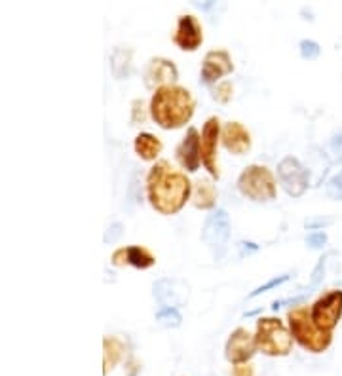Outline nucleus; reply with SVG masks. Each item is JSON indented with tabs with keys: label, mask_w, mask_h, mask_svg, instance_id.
Returning a JSON list of instances; mask_svg holds the SVG:
<instances>
[{
	"label": "nucleus",
	"mask_w": 342,
	"mask_h": 376,
	"mask_svg": "<svg viewBox=\"0 0 342 376\" xmlns=\"http://www.w3.org/2000/svg\"><path fill=\"white\" fill-rule=\"evenodd\" d=\"M308 293H310V291H305V293H300L299 296H293V299H283V301H274L272 302V310L274 312H278V310H280V308H283V306H295V304H300V302L305 301L306 296H308Z\"/></svg>",
	"instance_id": "obj_30"
},
{
	"label": "nucleus",
	"mask_w": 342,
	"mask_h": 376,
	"mask_svg": "<svg viewBox=\"0 0 342 376\" xmlns=\"http://www.w3.org/2000/svg\"><path fill=\"white\" fill-rule=\"evenodd\" d=\"M329 163H341L342 162V130L336 132L333 137L329 139V143L325 144V154Z\"/></svg>",
	"instance_id": "obj_22"
},
{
	"label": "nucleus",
	"mask_w": 342,
	"mask_h": 376,
	"mask_svg": "<svg viewBox=\"0 0 342 376\" xmlns=\"http://www.w3.org/2000/svg\"><path fill=\"white\" fill-rule=\"evenodd\" d=\"M131 67V50H124V48H116L111 56V70L114 78L124 80L126 76L130 75Z\"/></svg>",
	"instance_id": "obj_20"
},
{
	"label": "nucleus",
	"mask_w": 342,
	"mask_h": 376,
	"mask_svg": "<svg viewBox=\"0 0 342 376\" xmlns=\"http://www.w3.org/2000/svg\"><path fill=\"white\" fill-rule=\"evenodd\" d=\"M177 160L187 171L194 173L198 171L200 163H202V137L198 135V130L196 127H190L183 139V143L177 146Z\"/></svg>",
	"instance_id": "obj_13"
},
{
	"label": "nucleus",
	"mask_w": 342,
	"mask_h": 376,
	"mask_svg": "<svg viewBox=\"0 0 342 376\" xmlns=\"http://www.w3.org/2000/svg\"><path fill=\"white\" fill-rule=\"evenodd\" d=\"M147 118V114H145V108H143V101H133V116H131V122H143V120Z\"/></svg>",
	"instance_id": "obj_32"
},
{
	"label": "nucleus",
	"mask_w": 342,
	"mask_h": 376,
	"mask_svg": "<svg viewBox=\"0 0 342 376\" xmlns=\"http://www.w3.org/2000/svg\"><path fill=\"white\" fill-rule=\"evenodd\" d=\"M156 263V258L150 255L149 251L139 245H131V247H122V249L114 251L112 255V264L114 266H124V264H131L139 270L150 268Z\"/></svg>",
	"instance_id": "obj_17"
},
{
	"label": "nucleus",
	"mask_w": 342,
	"mask_h": 376,
	"mask_svg": "<svg viewBox=\"0 0 342 376\" xmlns=\"http://www.w3.org/2000/svg\"><path fill=\"white\" fill-rule=\"evenodd\" d=\"M327 225H333V219H325V217H317V219H310L306 220V226L308 228H322V226H327Z\"/></svg>",
	"instance_id": "obj_33"
},
{
	"label": "nucleus",
	"mask_w": 342,
	"mask_h": 376,
	"mask_svg": "<svg viewBox=\"0 0 342 376\" xmlns=\"http://www.w3.org/2000/svg\"><path fill=\"white\" fill-rule=\"evenodd\" d=\"M156 321L164 327H179L183 318L177 308H169V306H160V310L156 312Z\"/></svg>",
	"instance_id": "obj_23"
},
{
	"label": "nucleus",
	"mask_w": 342,
	"mask_h": 376,
	"mask_svg": "<svg viewBox=\"0 0 342 376\" xmlns=\"http://www.w3.org/2000/svg\"><path fill=\"white\" fill-rule=\"evenodd\" d=\"M287 320H289V329H291L293 339L297 340L300 348H305L306 351L322 353L333 342L331 332L317 329L316 323L312 321L310 312L305 306L293 308L291 312L287 313Z\"/></svg>",
	"instance_id": "obj_3"
},
{
	"label": "nucleus",
	"mask_w": 342,
	"mask_h": 376,
	"mask_svg": "<svg viewBox=\"0 0 342 376\" xmlns=\"http://www.w3.org/2000/svg\"><path fill=\"white\" fill-rule=\"evenodd\" d=\"M219 135H221V125H219L217 116H213L205 122L204 130H202V163L213 179L221 177L217 168Z\"/></svg>",
	"instance_id": "obj_9"
},
{
	"label": "nucleus",
	"mask_w": 342,
	"mask_h": 376,
	"mask_svg": "<svg viewBox=\"0 0 342 376\" xmlns=\"http://www.w3.org/2000/svg\"><path fill=\"white\" fill-rule=\"evenodd\" d=\"M232 375L234 376H253V367H249V365H245V363L236 365V367H234V370H232Z\"/></svg>",
	"instance_id": "obj_34"
},
{
	"label": "nucleus",
	"mask_w": 342,
	"mask_h": 376,
	"mask_svg": "<svg viewBox=\"0 0 342 376\" xmlns=\"http://www.w3.org/2000/svg\"><path fill=\"white\" fill-rule=\"evenodd\" d=\"M122 351H124V344L118 339H105V375L109 369H114V365L118 363Z\"/></svg>",
	"instance_id": "obj_21"
},
{
	"label": "nucleus",
	"mask_w": 342,
	"mask_h": 376,
	"mask_svg": "<svg viewBox=\"0 0 342 376\" xmlns=\"http://www.w3.org/2000/svg\"><path fill=\"white\" fill-rule=\"evenodd\" d=\"M228 238H231V217L224 209H217L215 213L205 219V225L202 228V239L213 251L215 258H221L224 255Z\"/></svg>",
	"instance_id": "obj_6"
},
{
	"label": "nucleus",
	"mask_w": 342,
	"mask_h": 376,
	"mask_svg": "<svg viewBox=\"0 0 342 376\" xmlns=\"http://www.w3.org/2000/svg\"><path fill=\"white\" fill-rule=\"evenodd\" d=\"M238 188L253 201L276 200V179L264 165H249L238 179Z\"/></svg>",
	"instance_id": "obj_5"
},
{
	"label": "nucleus",
	"mask_w": 342,
	"mask_h": 376,
	"mask_svg": "<svg viewBox=\"0 0 342 376\" xmlns=\"http://www.w3.org/2000/svg\"><path fill=\"white\" fill-rule=\"evenodd\" d=\"M224 149L236 156H243L251 149V135L240 122H228L223 130Z\"/></svg>",
	"instance_id": "obj_16"
},
{
	"label": "nucleus",
	"mask_w": 342,
	"mask_h": 376,
	"mask_svg": "<svg viewBox=\"0 0 342 376\" xmlns=\"http://www.w3.org/2000/svg\"><path fill=\"white\" fill-rule=\"evenodd\" d=\"M190 181L185 173L175 171L168 162H158L152 165L147 177V194L150 206L158 213L175 215L187 203L190 196Z\"/></svg>",
	"instance_id": "obj_1"
},
{
	"label": "nucleus",
	"mask_w": 342,
	"mask_h": 376,
	"mask_svg": "<svg viewBox=\"0 0 342 376\" xmlns=\"http://www.w3.org/2000/svg\"><path fill=\"white\" fill-rule=\"evenodd\" d=\"M193 203L198 209H212L217 203V188L209 179H198L196 181Z\"/></svg>",
	"instance_id": "obj_19"
},
{
	"label": "nucleus",
	"mask_w": 342,
	"mask_h": 376,
	"mask_svg": "<svg viewBox=\"0 0 342 376\" xmlns=\"http://www.w3.org/2000/svg\"><path fill=\"white\" fill-rule=\"evenodd\" d=\"M312 321L316 323L317 329L325 332H331L338 325L342 318V291H329L327 295L317 299L310 310Z\"/></svg>",
	"instance_id": "obj_8"
},
{
	"label": "nucleus",
	"mask_w": 342,
	"mask_h": 376,
	"mask_svg": "<svg viewBox=\"0 0 342 376\" xmlns=\"http://www.w3.org/2000/svg\"><path fill=\"white\" fill-rule=\"evenodd\" d=\"M257 350L270 358L289 356L293 348V334L278 318H261L257 321Z\"/></svg>",
	"instance_id": "obj_4"
},
{
	"label": "nucleus",
	"mask_w": 342,
	"mask_h": 376,
	"mask_svg": "<svg viewBox=\"0 0 342 376\" xmlns=\"http://www.w3.org/2000/svg\"><path fill=\"white\" fill-rule=\"evenodd\" d=\"M325 244H327V234L325 232H312L306 236V245L310 247V249H324Z\"/></svg>",
	"instance_id": "obj_28"
},
{
	"label": "nucleus",
	"mask_w": 342,
	"mask_h": 376,
	"mask_svg": "<svg viewBox=\"0 0 342 376\" xmlns=\"http://www.w3.org/2000/svg\"><path fill=\"white\" fill-rule=\"evenodd\" d=\"M173 42L179 46L181 50L185 51L198 50L202 42H204V32H202V25L198 23V19L194 18V15H183V18H179Z\"/></svg>",
	"instance_id": "obj_14"
},
{
	"label": "nucleus",
	"mask_w": 342,
	"mask_h": 376,
	"mask_svg": "<svg viewBox=\"0 0 342 376\" xmlns=\"http://www.w3.org/2000/svg\"><path fill=\"white\" fill-rule=\"evenodd\" d=\"M327 196L333 200L342 201V171H338L329 182H327Z\"/></svg>",
	"instance_id": "obj_27"
},
{
	"label": "nucleus",
	"mask_w": 342,
	"mask_h": 376,
	"mask_svg": "<svg viewBox=\"0 0 342 376\" xmlns=\"http://www.w3.org/2000/svg\"><path fill=\"white\" fill-rule=\"evenodd\" d=\"M154 299L162 306H183L188 301V283L183 280H171V277L158 280L154 283Z\"/></svg>",
	"instance_id": "obj_11"
},
{
	"label": "nucleus",
	"mask_w": 342,
	"mask_h": 376,
	"mask_svg": "<svg viewBox=\"0 0 342 376\" xmlns=\"http://www.w3.org/2000/svg\"><path fill=\"white\" fill-rule=\"evenodd\" d=\"M193 114V95L181 86H164L150 99V116L162 130H179L190 122Z\"/></svg>",
	"instance_id": "obj_2"
},
{
	"label": "nucleus",
	"mask_w": 342,
	"mask_h": 376,
	"mask_svg": "<svg viewBox=\"0 0 342 376\" xmlns=\"http://www.w3.org/2000/svg\"><path fill=\"white\" fill-rule=\"evenodd\" d=\"M289 277H291V274H283V276H280V277H274V280L267 282L264 285H261V287H257L255 291H253V293L249 295V299H255V296L262 295V293H267V291H270V289L280 287L281 283H286L287 280H289Z\"/></svg>",
	"instance_id": "obj_26"
},
{
	"label": "nucleus",
	"mask_w": 342,
	"mask_h": 376,
	"mask_svg": "<svg viewBox=\"0 0 342 376\" xmlns=\"http://www.w3.org/2000/svg\"><path fill=\"white\" fill-rule=\"evenodd\" d=\"M278 181L287 194L300 198L310 184V171L297 158L287 156L278 163Z\"/></svg>",
	"instance_id": "obj_7"
},
{
	"label": "nucleus",
	"mask_w": 342,
	"mask_h": 376,
	"mask_svg": "<svg viewBox=\"0 0 342 376\" xmlns=\"http://www.w3.org/2000/svg\"><path fill=\"white\" fill-rule=\"evenodd\" d=\"M133 149H135L137 156L141 158V160L152 162V160H156V156L162 152L164 144L162 141L158 137H154L152 133H139L135 137Z\"/></svg>",
	"instance_id": "obj_18"
},
{
	"label": "nucleus",
	"mask_w": 342,
	"mask_h": 376,
	"mask_svg": "<svg viewBox=\"0 0 342 376\" xmlns=\"http://www.w3.org/2000/svg\"><path fill=\"white\" fill-rule=\"evenodd\" d=\"M331 253H327V255H324V257L319 258V263H317V266L314 268V272H312V277H310V289H316L319 283L324 282V276H325V264H327V258H329Z\"/></svg>",
	"instance_id": "obj_25"
},
{
	"label": "nucleus",
	"mask_w": 342,
	"mask_h": 376,
	"mask_svg": "<svg viewBox=\"0 0 342 376\" xmlns=\"http://www.w3.org/2000/svg\"><path fill=\"white\" fill-rule=\"evenodd\" d=\"M257 351V340L255 337H251V332L248 329H236L232 332L231 339L226 342V348H224V356L226 359L234 365L248 363L249 359L255 356Z\"/></svg>",
	"instance_id": "obj_10"
},
{
	"label": "nucleus",
	"mask_w": 342,
	"mask_h": 376,
	"mask_svg": "<svg viewBox=\"0 0 342 376\" xmlns=\"http://www.w3.org/2000/svg\"><path fill=\"white\" fill-rule=\"evenodd\" d=\"M299 50L303 59H308V61H314V59H317L319 54H322V48H319V44L314 42V40H303L299 44Z\"/></svg>",
	"instance_id": "obj_24"
},
{
	"label": "nucleus",
	"mask_w": 342,
	"mask_h": 376,
	"mask_svg": "<svg viewBox=\"0 0 342 376\" xmlns=\"http://www.w3.org/2000/svg\"><path fill=\"white\" fill-rule=\"evenodd\" d=\"M213 99H217L219 103H228L232 99V84L231 82H224L221 84L215 92H213Z\"/></svg>",
	"instance_id": "obj_29"
},
{
	"label": "nucleus",
	"mask_w": 342,
	"mask_h": 376,
	"mask_svg": "<svg viewBox=\"0 0 342 376\" xmlns=\"http://www.w3.org/2000/svg\"><path fill=\"white\" fill-rule=\"evenodd\" d=\"M122 232H124V226L120 223H114L112 226H109V230L105 234V244H114L122 236Z\"/></svg>",
	"instance_id": "obj_31"
},
{
	"label": "nucleus",
	"mask_w": 342,
	"mask_h": 376,
	"mask_svg": "<svg viewBox=\"0 0 342 376\" xmlns=\"http://www.w3.org/2000/svg\"><path fill=\"white\" fill-rule=\"evenodd\" d=\"M179 78V70L173 63L164 57L150 59L147 69H145V86L149 89H160L164 86H171V82Z\"/></svg>",
	"instance_id": "obj_12"
},
{
	"label": "nucleus",
	"mask_w": 342,
	"mask_h": 376,
	"mask_svg": "<svg viewBox=\"0 0 342 376\" xmlns=\"http://www.w3.org/2000/svg\"><path fill=\"white\" fill-rule=\"evenodd\" d=\"M232 70H234V65H232L228 51L213 50L205 56L204 65H202V82L209 86V84H215L219 78L231 75Z\"/></svg>",
	"instance_id": "obj_15"
}]
</instances>
